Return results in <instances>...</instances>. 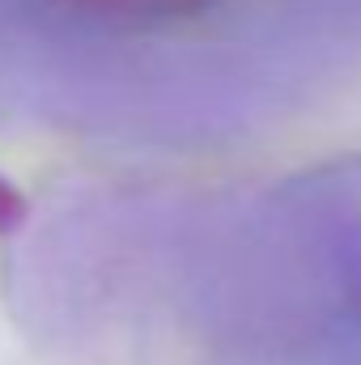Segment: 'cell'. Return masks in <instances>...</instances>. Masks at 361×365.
Instances as JSON below:
<instances>
[{
  "mask_svg": "<svg viewBox=\"0 0 361 365\" xmlns=\"http://www.w3.org/2000/svg\"><path fill=\"white\" fill-rule=\"evenodd\" d=\"M26 217H30V204H26V195L13 187V182L0 175V238H9V234H17L21 225H26Z\"/></svg>",
  "mask_w": 361,
  "mask_h": 365,
  "instance_id": "2",
  "label": "cell"
},
{
  "mask_svg": "<svg viewBox=\"0 0 361 365\" xmlns=\"http://www.w3.org/2000/svg\"><path fill=\"white\" fill-rule=\"evenodd\" d=\"M34 4L47 21L77 34L111 43H153V38H183L191 30H217L255 0H34Z\"/></svg>",
  "mask_w": 361,
  "mask_h": 365,
  "instance_id": "1",
  "label": "cell"
}]
</instances>
